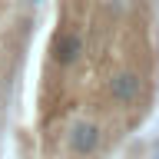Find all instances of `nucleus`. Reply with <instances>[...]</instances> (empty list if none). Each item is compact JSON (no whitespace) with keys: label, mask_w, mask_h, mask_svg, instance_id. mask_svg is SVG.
<instances>
[{"label":"nucleus","mask_w":159,"mask_h":159,"mask_svg":"<svg viewBox=\"0 0 159 159\" xmlns=\"http://www.w3.org/2000/svg\"><path fill=\"white\" fill-rule=\"evenodd\" d=\"M156 106L159 0H53V27L10 136L20 159H113Z\"/></svg>","instance_id":"f257e3e1"},{"label":"nucleus","mask_w":159,"mask_h":159,"mask_svg":"<svg viewBox=\"0 0 159 159\" xmlns=\"http://www.w3.org/2000/svg\"><path fill=\"white\" fill-rule=\"evenodd\" d=\"M37 23V0H0V159L20 109Z\"/></svg>","instance_id":"f03ea898"}]
</instances>
